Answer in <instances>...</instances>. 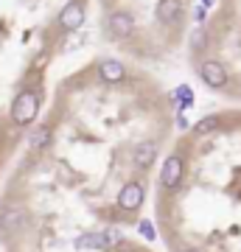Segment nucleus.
<instances>
[{"label": "nucleus", "mask_w": 241, "mask_h": 252, "mask_svg": "<svg viewBox=\"0 0 241 252\" xmlns=\"http://www.w3.org/2000/svg\"><path fill=\"white\" fill-rule=\"evenodd\" d=\"M39 112V95L36 90H20V95L11 101V121L17 126H28Z\"/></svg>", "instance_id": "nucleus-1"}, {"label": "nucleus", "mask_w": 241, "mask_h": 252, "mask_svg": "<svg viewBox=\"0 0 241 252\" xmlns=\"http://www.w3.org/2000/svg\"><path fill=\"white\" fill-rule=\"evenodd\" d=\"M182 177H185V160H182V154H171L169 160L163 162L160 188L166 193H177L179 185H182Z\"/></svg>", "instance_id": "nucleus-2"}, {"label": "nucleus", "mask_w": 241, "mask_h": 252, "mask_svg": "<svg viewBox=\"0 0 241 252\" xmlns=\"http://www.w3.org/2000/svg\"><path fill=\"white\" fill-rule=\"evenodd\" d=\"M199 79L205 81L210 90H224V87L230 84V73H227V67H224L222 62L205 59V62L199 64Z\"/></svg>", "instance_id": "nucleus-3"}, {"label": "nucleus", "mask_w": 241, "mask_h": 252, "mask_svg": "<svg viewBox=\"0 0 241 252\" xmlns=\"http://www.w3.org/2000/svg\"><path fill=\"white\" fill-rule=\"evenodd\" d=\"M143 199H146V188L140 182H126L121 188V193H118V207L124 213H135V210H140Z\"/></svg>", "instance_id": "nucleus-4"}, {"label": "nucleus", "mask_w": 241, "mask_h": 252, "mask_svg": "<svg viewBox=\"0 0 241 252\" xmlns=\"http://www.w3.org/2000/svg\"><path fill=\"white\" fill-rule=\"evenodd\" d=\"M28 224V213L23 207H3L0 210V230L6 233H20Z\"/></svg>", "instance_id": "nucleus-5"}, {"label": "nucleus", "mask_w": 241, "mask_h": 252, "mask_svg": "<svg viewBox=\"0 0 241 252\" xmlns=\"http://www.w3.org/2000/svg\"><path fill=\"white\" fill-rule=\"evenodd\" d=\"M59 26H62L65 31H79V28L84 26V6H81L79 0L68 3V6L59 11Z\"/></svg>", "instance_id": "nucleus-6"}, {"label": "nucleus", "mask_w": 241, "mask_h": 252, "mask_svg": "<svg viewBox=\"0 0 241 252\" xmlns=\"http://www.w3.org/2000/svg\"><path fill=\"white\" fill-rule=\"evenodd\" d=\"M157 143L154 140H140V143L132 146V162L138 165V168H149V165H154V160H157Z\"/></svg>", "instance_id": "nucleus-7"}, {"label": "nucleus", "mask_w": 241, "mask_h": 252, "mask_svg": "<svg viewBox=\"0 0 241 252\" xmlns=\"http://www.w3.org/2000/svg\"><path fill=\"white\" fill-rule=\"evenodd\" d=\"M135 28V17L129 11H112L107 17V34L109 36H129Z\"/></svg>", "instance_id": "nucleus-8"}, {"label": "nucleus", "mask_w": 241, "mask_h": 252, "mask_svg": "<svg viewBox=\"0 0 241 252\" xmlns=\"http://www.w3.org/2000/svg\"><path fill=\"white\" fill-rule=\"evenodd\" d=\"M157 20L163 26H174L182 20V0H160L157 3Z\"/></svg>", "instance_id": "nucleus-9"}, {"label": "nucleus", "mask_w": 241, "mask_h": 252, "mask_svg": "<svg viewBox=\"0 0 241 252\" xmlns=\"http://www.w3.org/2000/svg\"><path fill=\"white\" fill-rule=\"evenodd\" d=\"M99 76L101 81H109V84H118V81L126 79V67L118 59H104V62L99 64Z\"/></svg>", "instance_id": "nucleus-10"}, {"label": "nucleus", "mask_w": 241, "mask_h": 252, "mask_svg": "<svg viewBox=\"0 0 241 252\" xmlns=\"http://www.w3.org/2000/svg\"><path fill=\"white\" fill-rule=\"evenodd\" d=\"M219 126H222V118H219V115H205L202 121L194 124L191 132H194V137H207V135H213Z\"/></svg>", "instance_id": "nucleus-11"}, {"label": "nucleus", "mask_w": 241, "mask_h": 252, "mask_svg": "<svg viewBox=\"0 0 241 252\" xmlns=\"http://www.w3.org/2000/svg\"><path fill=\"white\" fill-rule=\"evenodd\" d=\"M76 247L79 250H107L109 244H107V238L101 233H87V235H81V238H76Z\"/></svg>", "instance_id": "nucleus-12"}, {"label": "nucleus", "mask_w": 241, "mask_h": 252, "mask_svg": "<svg viewBox=\"0 0 241 252\" xmlns=\"http://www.w3.org/2000/svg\"><path fill=\"white\" fill-rule=\"evenodd\" d=\"M28 143H31V149H45L51 143V126H36L28 137Z\"/></svg>", "instance_id": "nucleus-13"}, {"label": "nucleus", "mask_w": 241, "mask_h": 252, "mask_svg": "<svg viewBox=\"0 0 241 252\" xmlns=\"http://www.w3.org/2000/svg\"><path fill=\"white\" fill-rule=\"evenodd\" d=\"M171 101H174V104H179L182 109L191 107V104H194V90H191L188 84H179L177 90L171 93Z\"/></svg>", "instance_id": "nucleus-14"}, {"label": "nucleus", "mask_w": 241, "mask_h": 252, "mask_svg": "<svg viewBox=\"0 0 241 252\" xmlns=\"http://www.w3.org/2000/svg\"><path fill=\"white\" fill-rule=\"evenodd\" d=\"M207 48V31L202 26L191 31V51H205Z\"/></svg>", "instance_id": "nucleus-15"}, {"label": "nucleus", "mask_w": 241, "mask_h": 252, "mask_svg": "<svg viewBox=\"0 0 241 252\" xmlns=\"http://www.w3.org/2000/svg\"><path fill=\"white\" fill-rule=\"evenodd\" d=\"M101 235L107 238L109 247H118V244H124V235L118 233V230H101Z\"/></svg>", "instance_id": "nucleus-16"}, {"label": "nucleus", "mask_w": 241, "mask_h": 252, "mask_svg": "<svg viewBox=\"0 0 241 252\" xmlns=\"http://www.w3.org/2000/svg\"><path fill=\"white\" fill-rule=\"evenodd\" d=\"M140 233L146 235V238H154V227H152V221H140Z\"/></svg>", "instance_id": "nucleus-17"}, {"label": "nucleus", "mask_w": 241, "mask_h": 252, "mask_svg": "<svg viewBox=\"0 0 241 252\" xmlns=\"http://www.w3.org/2000/svg\"><path fill=\"white\" fill-rule=\"evenodd\" d=\"M177 252H205V250H199V247H179Z\"/></svg>", "instance_id": "nucleus-18"}, {"label": "nucleus", "mask_w": 241, "mask_h": 252, "mask_svg": "<svg viewBox=\"0 0 241 252\" xmlns=\"http://www.w3.org/2000/svg\"><path fill=\"white\" fill-rule=\"evenodd\" d=\"M202 3H205V9H207V6H213V0H202Z\"/></svg>", "instance_id": "nucleus-19"}]
</instances>
